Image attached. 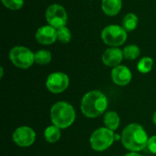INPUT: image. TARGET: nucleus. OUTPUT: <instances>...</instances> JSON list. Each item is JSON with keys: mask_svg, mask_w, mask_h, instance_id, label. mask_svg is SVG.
Returning <instances> with one entry per match:
<instances>
[{"mask_svg": "<svg viewBox=\"0 0 156 156\" xmlns=\"http://www.w3.org/2000/svg\"><path fill=\"white\" fill-rule=\"evenodd\" d=\"M121 136L122 145L131 152H139L147 147L149 140L147 133L144 127L138 123L127 125Z\"/></svg>", "mask_w": 156, "mask_h": 156, "instance_id": "f257e3e1", "label": "nucleus"}, {"mask_svg": "<svg viewBox=\"0 0 156 156\" xmlns=\"http://www.w3.org/2000/svg\"><path fill=\"white\" fill-rule=\"evenodd\" d=\"M108 107V100L100 90H91L86 93L80 104L82 113L88 118H96L101 115Z\"/></svg>", "mask_w": 156, "mask_h": 156, "instance_id": "f03ea898", "label": "nucleus"}, {"mask_svg": "<svg viewBox=\"0 0 156 156\" xmlns=\"http://www.w3.org/2000/svg\"><path fill=\"white\" fill-rule=\"evenodd\" d=\"M50 118L53 125H56L59 129H66L74 122L76 112L69 103L58 101L52 106L50 110Z\"/></svg>", "mask_w": 156, "mask_h": 156, "instance_id": "7ed1b4c3", "label": "nucleus"}, {"mask_svg": "<svg viewBox=\"0 0 156 156\" xmlns=\"http://www.w3.org/2000/svg\"><path fill=\"white\" fill-rule=\"evenodd\" d=\"M115 134L113 131L106 128L101 127L94 131L90 136V146L94 151L102 152L107 150L111 147L115 141Z\"/></svg>", "mask_w": 156, "mask_h": 156, "instance_id": "20e7f679", "label": "nucleus"}, {"mask_svg": "<svg viewBox=\"0 0 156 156\" xmlns=\"http://www.w3.org/2000/svg\"><path fill=\"white\" fill-rule=\"evenodd\" d=\"M101 39L111 47L122 46L127 39V31L121 26L109 25L101 31Z\"/></svg>", "mask_w": 156, "mask_h": 156, "instance_id": "39448f33", "label": "nucleus"}, {"mask_svg": "<svg viewBox=\"0 0 156 156\" xmlns=\"http://www.w3.org/2000/svg\"><path fill=\"white\" fill-rule=\"evenodd\" d=\"M9 58L16 67L28 69L35 62V53L26 47L16 46L10 50Z\"/></svg>", "mask_w": 156, "mask_h": 156, "instance_id": "423d86ee", "label": "nucleus"}, {"mask_svg": "<svg viewBox=\"0 0 156 156\" xmlns=\"http://www.w3.org/2000/svg\"><path fill=\"white\" fill-rule=\"evenodd\" d=\"M46 19L48 25L55 28L64 27L68 20L67 11L58 4L50 5L46 11Z\"/></svg>", "mask_w": 156, "mask_h": 156, "instance_id": "0eeeda50", "label": "nucleus"}, {"mask_svg": "<svg viewBox=\"0 0 156 156\" xmlns=\"http://www.w3.org/2000/svg\"><path fill=\"white\" fill-rule=\"evenodd\" d=\"M69 84V79L67 74L63 72L51 73L46 81L47 89L52 93H61L67 90Z\"/></svg>", "mask_w": 156, "mask_h": 156, "instance_id": "6e6552de", "label": "nucleus"}, {"mask_svg": "<svg viewBox=\"0 0 156 156\" xmlns=\"http://www.w3.org/2000/svg\"><path fill=\"white\" fill-rule=\"evenodd\" d=\"M12 138L16 145L20 147H28L36 141V133L28 126H21L14 132Z\"/></svg>", "mask_w": 156, "mask_h": 156, "instance_id": "1a4fd4ad", "label": "nucleus"}, {"mask_svg": "<svg viewBox=\"0 0 156 156\" xmlns=\"http://www.w3.org/2000/svg\"><path fill=\"white\" fill-rule=\"evenodd\" d=\"M36 39L42 45H51L57 39V28L50 25L40 27L36 32Z\"/></svg>", "mask_w": 156, "mask_h": 156, "instance_id": "9d476101", "label": "nucleus"}, {"mask_svg": "<svg viewBox=\"0 0 156 156\" xmlns=\"http://www.w3.org/2000/svg\"><path fill=\"white\" fill-rule=\"evenodd\" d=\"M123 51L117 47H112L104 51L102 54V62L108 67H117L122 61Z\"/></svg>", "mask_w": 156, "mask_h": 156, "instance_id": "9b49d317", "label": "nucleus"}, {"mask_svg": "<svg viewBox=\"0 0 156 156\" xmlns=\"http://www.w3.org/2000/svg\"><path fill=\"white\" fill-rule=\"evenodd\" d=\"M132 78V72L126 66L119 65L114 67V69L112 70V79L116 85L126 86L131 82Z\"/></svg>", "mask_w": 156, "mask_h": 156, "instance_id": "f8f14e48", "label": "nucleus"}, {"mask_svg": "<svg viewBox=\"0 0 156 156\" xmlns=\"http://www.w3.org/2000/svg\"><path fill=\"white\" fill-rule=\"evenodd\" d=\"M122 0H102L101 9L102 11L110 16H116L122 9Z\"/></svg>", "mask_w": 156, "mask_h": 156, "instance_id": "ddd939ff", "label": "nucleus"}, {"mask_svg": "<svg viewBox=\"0 0 156 156\" xmlns=\"http://www.w3.org/2000/svg\"><path fill=\"white\" fill-rule=\"evenodd\" d=\"M104 124L106 126V128L112 130V131H115L118 129V127L120 126V116L118 115V113L116 112L113 111H110L107 112L104 115Z\"/></svg>", "mask_w": 156, "mask_h": 156, "instance_id": "4468645a", "label": "nucleus"}, {"mask_svg": "<svg viewBox=\"0 0 156 156\" xmlns=\"http://www.w3.org/2000/svg\"><path fill=\"white\" fill-rule=\"evenodd\" d=\"M60 129L56 125H50L46 128L44 132V137L48 143L54 144L60 139Z\"/></svg>", "mask_w": 156, "mask_h": 156, "instance_id": "2eb2a0df", "label": "nucleus"}, {"mask_svg": "<svg viewBox=\"0 0 156 156\" xmlns=\"http://www.w3.org/2000/svg\"><path fill=\"white\" fill-rule=\"evenodd\" d=\"M138 26V16L133 13L127 14L122 20V27L126 31H133Z\"/></svg>", "mask_w": 156, "mask_h": 156, "instance_id": "dca6fc26", "label": "nucleus"}, {"mask_svg": "<svg viewBox=\"0 0 156 156\" xmlns=\"http://www.w3.org/2000/svg\"><path fill=\"white\" fill-rule=\"evenodd\" d=\"M52 56L48 50L40 49L35 53V62L38 65H47L51 61Z\"/></svg>", "mask_w": 156, "mask_h": 156, "instance_id": "f3484780", "label": "nucleus"}, {"mask_svg": "<svg viewBox=\"0 0 156 156\" xmlns=\"http://www.w3.org/2000/svg\"><path fill=\"white\" fill-rule=\"evenodd\" d=\"M153 66H154L153 58L150 57H144L139 60V62L137 64V69L139 72L145 74V73H148L152 70Z\"/></svg>", "mask_w": 156, "mask_h": 156, "instance_id": "a211bd4d", "label": "nucleus"}, {"mask_svg": "<svg viewBox=\"0 0 156 156\" xmlns=\"http://www.w3.org/2000/svg\"><path fill=\"white\" fill-rule=\"evenodd\" d=\"M122 51L124 58L128 60H134L140 55V48L136 45H128Z\"/></svg>", "mask_w": 156, "mask_h": 156, "instance_id": "6ab92c4d", "label": "nucleus"}, {"mask_svg": "<svg viewBox=\"0 0 156 156\" xmlns=\"http://www.w3.org/2000/svg\"><path fill=\"white\" fill-rule=\"evenodd\" d=\"M57 39L63 44L69 43L71 40L70 30L67 27H61L57 28Z\"/></svg>", "mask_w": 156, "mask_h": 156, "instance_id": "aec40b11", "label": "nucleus"}, {"mask_svg": "<svg viewBox=\"0 0 156 156\" xmlns=\"http://www.w3.org/2000/svg\"><path fill=\"white\" fill-rule=\"evenodd\" d=\"M3 5L11 10H18L24 5V0H2Z\"/></svg>", "mask_w": 156, "mask_h": 156, "instance_id": "412c9836", "label": "nucleus"}, {"mask_svg": "<svg viewBox=\"0 0 156 156\" xmlns=\"http://www.w3.org/2000/svg\"><path fill=\"white\" fill-rule=\"evenodd\" d=\"M148 150L152 153L156 154V135H154L149 138L148 140V144H147Z\"/></svg>", "mask_w": 156, "mask_h": 156, "instance_id": "4be33fe9", "label": "nucleus"}, {"mask_svg": "<svg viewBox=\"0 0 156 156\" xmlns=\"http://www.w3.org/2000/svg\"><path fill=\"white\" fill-rule=\"evenodd\" d=\"M124 156H142V155H141V154H137L136 152H132V153H129V154H125Z\"/></svg>", "mask_w": 156, "mask_h": 156, "instance_id": "5701e85b", "label": "nucleus"}, {"mask_svg": "<svg viewBox=\"0 0 156 156\" xmlns=\"http://www.w3.org/2000/svg\"><path fill=\"white\" fill-rule=\"evenodd\" d=\"M0 70H1V75H0V77L3 78V75H4V69L1 67V68H0Z\"/></svg>", "mask_w": 156, "mask_h": 156, "instance_id": "b1692460", "label": "nucleus"}, {"mask_svg": "<svg viewBox=\"0 0 156 156\" xmlns=\"http://www.w3.org/2000/svg\"><path fill=\"white\" fill-rule=\"evenodd\" d=\"M153 121H154V124L156 125V112H155V113L154 114V117H153Z\"/></svg>", "mask_w": 156, "mask_h": 156, "instance_id": "393cba45", "label": "nucleus"}]
</instances>
